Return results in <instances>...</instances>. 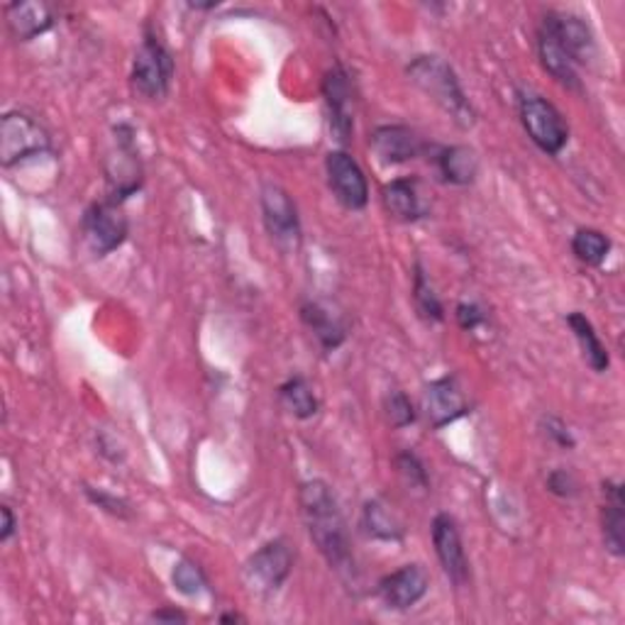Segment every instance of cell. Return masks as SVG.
<instances>
[{"label":"cell","instance_id":"5b68a950","mask_svg":"<svg viewBox=\"0 0 625 625\" xmlns=\"http://www.w3.org/2000/svg\"><path fill=\"white\" fill-rule=\"evenodd\" d=\"M52 150L50 132L28 113H6L0 117V162L6 170Z\"/></svg>","mask_w":625,"mask_h":625},{"label":"cell","instance_id":"d6986e66","mask_svg":"<svg viewBox=\"0 0 625 625\" xmlns=\"http://www.w3.org/2000/svg\"><path fill=\"white\" fill-rule=\"evenodd\" d=\"M381 201H383V208H387L389 215H393L396 221L416 223L428 215L426 203L423 198H420L418 178H411V176L393 178L391 184L383 186Z\"/></svg>","mask_w":625,"mask_h":625},{"label":"cell","instance_id":"f1b7e54d","mask_svg":"<svg viewBox=\"0 0 625 625\" xmlns=\"http://www.w3.org/2000/svg\"><path fill=\"white\" fill-rule=\"evenodd\" d=\"M383 411H387V418L393 428H406L416 420V408L403 391H391L387 401H383Z\"/></svg>","mask_w":625,"mask_h":625},{"label":"cell","instance_id":"2e32d148","mask_svg":"<svg viewBox=\"0 0 625 625\" xmlns=\"http://www.w3.org/2000/svg\"><path fill=\"white\" fill-rule=\"evenodd\" d=\"M369 147L383 164H406L426 152V142L408 125H379L371 132Z\"/></svg>","mask_w":625,"mask_h":625},{"label":"cell","instance_id":"7c38bea8","mask_svg":"<svg viewBox=\"0 0 625 625\" xmlns=\"http://www.w3.org/2000/svg\"><path fill=\"white\" fill-rule=\"evenodd\" d=\"M543 25L560 42L562 50L567 52L576 69L592 64V59L596 57V40L592 28L586 25V20L574 13H547L543 18Z\"/></svg>","mask_w":625,"mask_h":625},{"label":"cell","instance_id":"7a4b0ae2","mask_svg":"<svg viewBox=\"0 0 625 625\" xmlns=\"http://www.w3.org/2000/svg\"><path fill=\"white\" fill-rule=\"evenodd\" d=\"M406 74L411 76L416 86L423 91L440 111L448 113L457 125L472 127L477 123V113L467 99L460 79H457L454 69L444 62L442 57L436 54L416 57L413 62L408 64Z\"/></svg>","mask_w":625,"mask_h":625},{"label":"cell","instance_id":"30bf717a","mask_svg":"<svg viewBox=\"0 0 625 625\" xmlns=\"http://www.w3.org/2000/svg\"><path fill=\"white\" fill-rule=\"evenodd\" d=\"M328 184L332 196L338 198L347 211H362L369 203V184L362 172V166L357 164L352 154L342 150L330 152L326 160Z\"/></svg>","mask_w":625,"mask_h":625},{"label":"cell","instance_id":"d590c367","mask_svg":"<svg viewBox=\"0 0 625 625\" xmlns=\"http://www.w3.org/2000/svg\"><path fill=\"white\" fill-rule=\"evenodd\" d=\"M152 618H154V621H172V623L182 621V623H184V621H186V613L174 611V608H162V611H154Z\"/></svg>","mask_w":625,"mask_h":625},{"label":"cell","instance_id":"6da1fadb","mask_svg":"<svg viewBox=\"0 0 625 625\" xmlns=\"http://www.w3.org/2000/svg\"><path fill=\"white\" fill-rule=\"evenodd\" d=\"M298 506L300 515H304L306 531L320 555L326 557L335 572L352 574L355 557L350 547V533H347V523L332 489L326 482H320V479L300 484Z\"/></svg>","mask_w":625,"mask_h":625},{"label":"cell","instance_id":"8992f818","mask_svg":"<svg viewBox=\"0 0 625 625\" xmlns=\"http://www.w3.org/2000/svg\"><path fill=\"white\" fill-rule=\"evenodd\" d=\"M113 152L105 160V176L107 188H111V201L120 203L135 196L142 188L144 172L140 162V152L135 144V130L130 125H117L113 130Z\"/></svg>","mask_w":625,"mask_h":625},{"label":"cell","instance_id":"9a60e30c","mask_svg":"<svg viewBox=\"0 0 625 625\" xmlns=\"http://www.w3.org/2000/svg\"><path fill=\"white\" fill-rule=\"evenodd\" d=\"M423 408L432 428H444L454 423L457 418L469 413L467 396L460 387V379L454 375H448L442 379L430 381L423 391Z\"/></svg>","mask_w":625,"mask_h":625},{"label":"cell","instance_id":"277c9868","mask_svg":"<svg viewBox=\"0 0 625 625\" xmlns=\"http://www.w3.org/2000/svg\"><path fill=\"white\" fill-rule=\"evenodd\" d=\"M521 123L527 137L535 142L537 150L550 156H557L570 142V127L564 123L562 113L540 93L523 91L519 101Z\"/></svg>","mask_w":625,"mask_h":625},{"label":"cell","instance_id":"4316f807","mask_svg":"<svg viewBox=\"0 0 625 625\" xmlns=\"http://www.w3.org/2000/svg\"><path fill=\"white\" fill-rule=\"evenodd\" d=\"M572 252L576 259L588 264V267H598L608 257L611 239L601 230H594V227H582L572 237Z\"/></svg>","mask_w":625,"mask_h":625},{"label":"cell","instance_id":"ffe728a7","mask_svg":"<svg viewBox=\"0 0 625 625\" xmlns=\"http://www.w3.org/2000/svg\"><path fill=\"white\" fill-rule=\"evenodd\" d=\"M537 54L540 62H543V69L557 83H562L564 89H580V71H576V64L567 57V52L562 50L560 42L552 38V32L543 22H540L537 28Z\"/></svg>","mask_w":625,"mask_h":625},{"label":"cell","instance_id":"603a6c76","mask_svg":"<svg viewBox=\"0 0 625 625\" xmlns=\"http://www.w3.org/2000/svg\"><path fill=\"white\" fill-rule=\"evenodd\" d=\"M567 326L572 328L576 342H580V347H582V355L586 359V365L592 367L596 375H604V371L611 367V357H608V350L604 347V342L598 340L592 320H588L584 312L574 310L567 316Z\"/></svg>","mask_w":625,"mask_h":625},{"label":"cell","instance_id":"ac0fdd59","mask_svg":"<svg viewBox=\"0 0 625 625\" xmlns=\"http://www.w3.org/2000/svg\"><path fill=\"white\" fill-rule=\"evenodd\" d=\"M300 320L306 322V328L316 335V340L326 352L338 350L347 338V326L340 312H335L322 300H308L300 306Z\"/></svg>","mask_w":625,"mask_h":625},{"label":"cell","instance_id":"d6a6232c","mask_svg":"<svg viewBox=\"0 0 625 625\" xmlns=\"http://www.w3.org/2000/svg\"><path fill=\"white\" fill-rule=\"evenodd\" d=\"M543 426H545V436L555 442V444H560L562 450H572L574 448V438H572V432H570V428L562 423L560 418H555V416H547V418H543Z\"/></svg>","mask_w":625,"mask_h":625},{"label":"cell","instance_id":"8fae6325","mask_svg":"<svg viewBox=\"0 0 625 625\" xmlns=\"http://www.w3.org/2000/svg\"><path fill=\"white\" fill-rule=\"evenodd\" d=\"M322 95H326L328 105V123L332 137L340 144H347L355 132V117H352V83L350 74L338 64L332 66L326 79H322Z\"/></svg>","mask_w":625,"mask_h":625},{"label":"cell","instance_id":"9c48e42d","mask_svg":"<svg viewBox=\"0 0 625 625\" xmlns=\"http://www.w3.org/2000/svg\"><path fill=\"white\" fill-rule=\"evenodd\" d=\"M262 218L267 225V233L271 239H276L279 245L296 247L300 239V221L294 198L288 196V191L281 188L279 184H262Z\"/></svg>","mask_w":625,"mask_h":625},{"label":"cell","instance_id":"52a82bcc","mask_svg":"<svg viewBox=\"0 0 625 625\" xmlns=\"http://www.w3.org/2000/svg\"><path fill=\"white\" fill-rule=\"evenodd\" d=\"M130 223L123 213V206L115 201H101L86 208L81 218L83 243L95 257H107L127 239Z\"/></svg>","mask_w":625,"mask_h":625},{"label":"cell","instance_id":"8d00e7d4","mask_svg":"<svg viewBox=\"0 0 625 625\" xmlns=\"http://www.w3.org/2000/svg\"><path fill=\"white\" fill-rule=\"evenodd\" d=\"M237 621H243V616H237V613H225V616H221V623H237Z\"/></svg>","mask_w":625,"mask_h":625},{"label":"cell","instance_id":"836d02e7","mask_svg":"<svg viewBox=\"0 0 625 625\" xmlns=\"http://www.w3.org/2000/svg\"><path fill=\"white\" fill-rule=\"evenodd\" d=\"M454 316H457V322H460V328L462 330H477L479 326H484L486 322V316H484V310L479 308L477 304H460L454 310Z\"/></svg>","mask_w":625,"mask_h":625},{"label":"cell","instance_id":"484cf974","mask_svg":"<svg viewBox=\"0 0 625 625\" xmlns=\"http://www.w3.org/2000/svg\"><path fill=\"white\" fill-rule=\"evenodd\" d=\"M413 304L418 316L426 322H442L444 320V308L442 300L438 298L436 288H432L428 274L423 269V264L416 262L413 267Z\"/></svg>","mask_w":625,"mask_h":625},{"label":"cell","instance_id":"83f0119b","mask_svg":"<svg viewBox=\"0 0 625 625\" xmlns=\"http://www.w3.org/2000/svg\"><path fill=\"white\" fill-rule=\"evenodd\" d=\"M172 580H174V586L184 596H198L201 592H206V588H208L206 574H203L198 564L191 562V560H182L176 564L174 572H172Z\"/></svg>","mask_w":625,"mask_h":625},{"label":"cell","instance_id":"e575fe53","mask_svg":"<svg viewBox=\"0 0 625 625\" xmlns=\"http://www.w3.org/2000/svg\"><path fill=\"white\" fill-rule=\"evenodd\" d=\"M0 515H3V525H0V540H3V543H8V540L13 537V533H16L18 521H16L13 511H10V506L0 509Z\"/></svg>","mask_w":625,"mask_h":625},{"label":"cell","instance_id":"44dd1931","mask_svg":"<svg viewBox=\"0 0 625 625\" xmlns=\"http://www.w3.org/2000/svg\"><path fill=\"white\" fill-rule=\"evenodd\" d=\"M604 511H601V525H604V545L613 557L625 555V503L623 486L618 482H604Z\"/></svg>","mask_w":625,"mask_h":625},{"label":"cell","instance_id":"1f68e13d","mask_svg":"<svg viewBox=\"0 0 625 625\" xmlns=\"http://www.w3.org/2000/svg\"><path fill=\"white\" fill-rule=\"evenodd\" d=\"M547 491L550 494H555L560 499H574L580 494V482H576V477L570 472V469H552L547 474Z\"/></svg>","mask_w":625,"mask_h":625},{"label":"cell","instance_id":"4dcf8cb0","mask_svg":"<svg viewBox=\"0 0 625 625\" xmlns=\"http://www.w3.org/2000/svg\"><path fill=\"white\" fill-rule=\"evenodd\" d=\"M83 491H86V499L93 503V506H99L101 511L115 515V519H120V521L132 519V509H130L127 501L117 499V496H113V494H107V491H103V489L86 486Z\"/></svg>","mask_w":625,"mask_h":625},{"label":"cell","instance_id":"7402d4cb","mask_svg":"<svg viewBox=\"0 0 625 625\" xmlns=\"http://www.w3.org/2000/svg\"><path fill=\"white\" fill-rule=\"evenodd\" d=\"M438 172L444 182L452 186H469L479 174V160L474 150L454 144V147H442L436 156Z\"/></svg>","mask_w":625,"mask_h":625},{"label":"cell","instance_id":"e0dca14e","mask_svg":"<svg viewBox=\"0 0 625 625\" xmlns=\"http://www.w3.org/2000/svg\"><path fill=\"white\" fill-rule=\"evenodd\" d=\"M8 28L13 32V38L20 42H30L40 38L47 30H52L57 13L50 3L42 0H25V3H10L6 8Z\"/></svg>","mask_w":625,"mask_h":625},{"label":"cell","instance_id":"4fadbf2b","mask_svg":"<svg viewBox=\"0 0 625 625\" xmlns=\"http://www.w3.org/2000/svg\"><path fill=\"white\" fill-rule=\"evenodd\" d=\"M432 545L442 564V572L454 586H464L469 582V562L464 555L462 535L454 519L448 513H438L432 519Z\"/></svg>","mask_w":625,"mask_h":625},{"label":"cell","instance_id":"ba28073f","mask_svg":"<svg viewBox=\"0 0 625 625\" xmlns=\"http://www.w3.org/2000/svg\"><path fill=\"white\" fill-rule=\"evenodd\" d=\"M294 555L284 540H271V543L262 545L255 555L245 564V576L255 592L274 594L286 584L291 576Z\"/></svg>","mask_w":625,"mask_h":625},{"label":"cell","instance_id":"f546056e","mask_svg":"<svg viewBox=\"0 0 625 625\" xmlns=\"http://www.w3.org/2000/svg\"><path fill=\"white\" fill-rule=\"evenodd\" d=\"M396 469H399V474L406 479V484H411L420 491L428 489V472H426V464L420 462V457L411 450L401 452L396 457Z\"/></svg>","mask_w":625,"mask_h":625},{"label":"cell","instance_id":"5bb4252c","mask_svg":"<svg viewBox=\"0 0 625 625\" xmlns=\"http://www.w3.org/2000/svg\"><path fill=\"white\" fill-rule=\"evenodd\" d=\"M428 588H430L428 572L420 567V564H403L401 570L383 576L379 582L377 594L387 608L408 611L428 594Z\"/></svg>","mask_w":625,"mask_h":625},{"label":"cell","instance_id":"cb8c5ba5","mask_svg":"<svg viewBox=\"0 0 625 625\" xmlns=\"http://www.w3.org/2000/svg\"><path fill=\"white\" fill-rule=\"evenodd\" d=\"M362 525L369 537L383 540V543H401L403 525L381 501H367L362 513Z\"/></svg>","mask_w":625,"mask_h":625},{"label":"cell","instance_id":"d4e9b609","mask_svg":"<svg viewBox=\"0 0 625 625\" xmlns=\"http://www.w3.org/2000/svg\"><path fill=\"white\" fill-rule=\"evenodd\" d=\"M279 399L288 413L298 420H308L318 413V396L312 391L310 383L304 377H291L281 383Z\"/></svg>","mask_w":625,"mask_h":625},{"label":"cell","instance_id":"3957f363","mask_svg":"<svg viewBox=\"0 0 625 625\" xmlns=\"http://www.w3.org/2000/svg\"><path fill=\"white\" fill-rule=\"evenodd\" d=\"M174 79V57L152 28L144 30V40L132 64V89L144 101H162L170 93Z\"/></svg>","mask_w":625,"mask_h":625}]
</instances>
